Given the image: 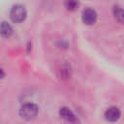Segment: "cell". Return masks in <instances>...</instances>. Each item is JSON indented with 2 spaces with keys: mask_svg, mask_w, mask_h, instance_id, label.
I'll return each mask as SVG.
<instances>
[{
  "mask_svg": "<svg viewBox=\"0 0 124 124\" xmlns=\"http://www.w3.org/2000/svg\"><path fill=\"white\" fill-rule=\"evenodd\" d=\"M38 107L35 104L27 103L23 105L19 110L20 116L25 120H32L34 119L38 114Z\"/></svg>",
  "mask_w": 124,
  "mask_h": 124,
  "instance_id": "6da1fadb",
  "label": "cell"
},
{
  "mask_svg": "<svg viewBox=\"0 0 124 124\" xmlns=\"http://www.w3.org/2000/svg\"><path fill=\"white\" fill-rule=\"evenodd\" d=\"M113 16L118 22L124 23V9H122L121 7L115 6L113 8Z\"/></svg>",
  "mask_w": 124,
  "mask_h": 124,
  "instance_id": "52a82bcc",
  "label": "cell"
},
{
  "mask_svg": "<svg viewBox=\"0 0 124 124\" xmlns=\"http://www.w3.org/2000/svg\"><path fill=\"white\" fill-rule=\"evenodd\" d=\"M4 76H5V73H4V71L0 68V79H1V78H4Z\"/></svg>",
  "mask_w": 124,
  "mask_h": 124,
  "instance_id": "9c48e42d",
  "label": "cell"
},
{
  "mask_svg": "<svg viewBox=\"0 0 124 124\" xmlns=\"http://www.w3.org/2000/svg\"><path fill=\"white\" fill-rule=\"evenodd\" d=\"M79 6L78 0H65V8L68 11H76Z\"/></svg>",
  "mask_w": 124,
  "mask_h": 124,
  "instance_id": "ba28073f",
  "label": "cell"
},
{
  "mask_svg": "<svg viewBox=\"0 0 124 124\" xmlns=\"http://www.w3.org/2000/svg\"><path fill=\"white\" fill-rule=\"evenodd\" d=\"M59 114H60V116H61L63 119H65V120L68 121V122L76 123V122L78 121V119H77L76 115L74 114V112H73L70 108H66V107L60 108V109H59Z\"/></svg>",
  "mask_w": 124,
  "mask_h": 124,
  "instance_id": "5b68a950",
  "label": "cell"
},
{
  "mask_svg": "<svg viewBox=\"0 0 124 124\" xmlns=\"http://www.w3.org/2000/svg\"><path fill=\"white\" fill-rule=\"evenodd\" d=\"M105 117L109 122H115L120 117V110L116 107H110L108 108L105 112Z\"/></svg>",
  "mask_w": 124,
  "mask_h": 124,
  "instance_id": "277c9868",
  "label": "cell"
},
{
  "mask_svg": "<svg viewBox=\"0 0 124 124\" xmlns=\"http://www.w3.org/2000/svg\"><path fill=\"white\" fill-rule=\"evenodd\" d=\"M82 20L87 25H92L97 20V14L93 9H86L82 13Z\"/></svg>",
  "mask_w": 124,
  "mask_h": 124,
  "instance_id": "3957f363",
  "label": "cell"
},
{
  "mask_svg": "<svg viewBox=\"0 0 124 124\" xmlns=\"http://www.w3.org/2000/svg\"><path fill=\"white\" fill-rule=\"evenodd\" d=\"M12 33H13V28H12L11 24L6 22V21L1 22V24H0V35L3 38H8L12 35Z\"/></svg>",
  "mask_w": 124,
  "mask_h": 124,
  "instance_id": "8992f818",
  "label": "cell"
},
{
  "mask_svg": "<svg viewBox=\"0 0 124 124\" xmlns=\"http://www.w3.org/2000/svg\"><path fill=\"white\" fill-rule=\"evenodd\" d=\"M26 16H27L26 10L21 5H16V6H14L12 8L11 12H10V17L16 23L22 22L26 18Z\"/></svg>",
  "mask_w": 124,
  "mask_h": 124,
  "instance_id": "7a4b0ae2",
  "label": "cell"
}]
</instances>
